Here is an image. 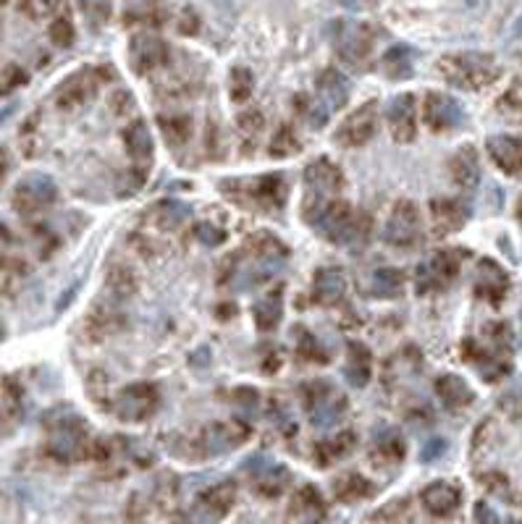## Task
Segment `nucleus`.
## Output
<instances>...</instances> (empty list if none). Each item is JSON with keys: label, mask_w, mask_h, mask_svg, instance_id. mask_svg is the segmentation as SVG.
Instances as JSON below:
<instances>
[{"label": "nucleus", "mask_w": 522, "mask_h": 524, "mask_svg": "<svg viewBox=\"0 0 522 524\" xmlns=\"http://www.w3.org/2000/svg\"><path fill=\"white\" fill-rule=\"evenodd\" d=\"M375 493V485L360 472H344L334 480V496L341 503H357Z\"/></svg>", "instance_id": "nucleus-38"}, {"label": "nucleus", "mask_w": 522, "mask_h": 524, "mask_svg": "<svg viewBox=\"0 0 522 524\" xmlns=\"http://www.w3.org/2000/svg\"><path fill=\"white\" fill-rule=\"evenodd\" d=\"M422 121H425L428 129L441 134V131L462 126L465 110L454 98H449L444 92H428L425 100H422Z\"/></svg>", "instance_id": "nucleus-16"}, {"label": "nucleus", "mask_w": 522, "mask_h": 524, "mask_svg": "<svg viewBox=\"0 0 522 524\" xmlns=\"http://www.w3.org/2000/svg\"><path fill=\"white\" fill-rule=\"evenodd\" d=\"M262 126H265L262 113L261 110H255V108L244 110V113L236 118V131H239V136H242L244 150H247V147H250V150L255 147V142H258V136H261Z\"/></svg>", "instance_id": "nucleus-45"}, {"label": "nucleus", "mask_w": 522, "mask_h": 524, "mask_svg": "<svg viewBox=\"0 0 522 524\" xmlns=\"http://www.w3.org/2000/svg\"><path fill=\"white\" fill-rule=\"evenodd\" d=\"M472 524H498V517L489 503H475V514H472Z\"/></svg>", "instance_id": "nucleus-57"}, {"label": "nucleus", "mask_w": 522, "mask_h": 524, "mask_svg": "<svg viewBox=\"0 0 522 524\" xmlns=\"http://www.w3.org/2000/svg\"><path fill=\"white\" fill-rule=\"evenodd\" d=\"M124 145L129 153L131 163L137 171H150L153 165V155H156V145H153V134L147 129V124L142 118L131 121L124 129Z\"/></svg>", "instance_id": "nucleus-27"}, {"label": "nucleus", "mask_w": 522, "mask_h": 524, "mask_svg": "<svg viewBox=\"0 0 522 524\" xmlns=\"http://www.w3.org/2000/svg\"><path fill=\"white\" fill-rule=\"evenodd\" d=\"M221 192L242 208L276 212L287 202V182L279 173H268L252 182H221Z\"/></svg>", "instance_id": "nucleus-6"}, {"label": "nucleus", "mask_w": 522, "mask_h": 524, "mask_svg": "<svg viewBox=\"0 0 522 524\" xmlns=\"http://www.w3.org/2000/svg\"><path fill=\"white\" fill-rule=\"evenodd\" d=\"M486 150L491 160L497 163V168H501L507 176H517L522 173V139L512 136V134H497L489 136Z\"/></svg>", "instance_id": "nucleus-28"}, {"label": "nucleus", "mask_w": 522, "mask_h": 524, "mask_svg": "<svg viewBox=\"0 0 522 524\" xmlns=\"http://www.w3.org/2000/svg\"><path fill=\"white\" fill-rule=\"evenodd\" d=\"M509 291V276L501 270V265L491 257H483L478 262V281H475V294L478 299H486L489 304L498 307Z\"/></svg>", "instance_id": "nucleus-25"}, {"label": "nucleus", "mask_w": 522, "mask_h": 524, "mask_svg": "<svg viewBox=\"0 0 522 524\" xmlns=\"http://www.w3.org/2000/svg\"><path fill=\"white\" fill-rule=\"evenodd\" d=\"M444 451H446V441L444 438H439V441L425 444V448L420 451V459H422V462H433V459H439Z\"/></svg>", "instance_id": "nucleus-58"}, {"label": "nucleus", "mask_w": 522, "mask_h": 524, "mask_svg": "<svg viewBox=\"0 0 522 524\" xmlns=\"http://www.w3.org/2000/svg\"><path fill=\"white\" fill-rule=\"evenodd\" d=\"M373 375V354L365 343L352 341L346 346V365H344V378L355 386V388H365Z\"/></svg>", "instance_id": "nucleus-34"}, {"label": "nucleus", "mask_w": 522, "mask_h": 524, "mask_svg": "<svg viewBox=\"0 0 522 524\" xmlns=\"http://www.w3.org/2000/svg\"><path fill=\"white\" fill-rule=\"evenodd\" d=\"M318 100L320 105L331 113V110H341L349 103V79L341 74L339 69H323L318 74Z\"/></svg>", "instance_id": "nucleus-29"}, {"label": "nucleus", "mask_w": 522, "mask_h": 524, "mask_svg": "<svg viewBox=\"0 0 522 524\" xmlns=\"http://www.w3.org/2000/svg\"><path fill=\"white\" fill-rule=\"evenodd\" d=\"M157 407H160V393L147 380H137V383L124 386L110 401L113 415L121 422H145L156 415Z\"/></svg>", "instance_id": "nucleus-9"}, {"label": "nucleus", "mask_w": 522, "mask_h": 524, "mask_svg": "<svg viewBox=\"0 0 522 524\" xmlns=\"http://www.w3.org/2000/svg\"><path fill=\"white\" fill-rule=\"evenodd\" d=\"M157 124H160V131H163V136L171 147H179L184 142H189V136H192V121H189L186 113H174V110L160 113Z\"/></svg>", "instance_id": "nucleus-41"}, {"label": "nucleus", "mask_w": 522, "mask_h": 524, "mask_svg": "<svg viewBox=\"0 0 522 524\" xmlns=\"http://www.w3.org/2000/svg\"><path fill=\"white\" fill-rule=\"evenodd\" d=\"M45 425V454L58 464H74L92 454L87 422L69 404H58L43 417Z\"/></svg>", "instance_id": "nucleus-2"}, {"label": "nucleus", "mask_w": 522, "mask_h": 524, "mask_svg": "<svg viewBox=\"0 0 522 524\" xmlns=\"http://www.w3.org/2000/svg\"><path fill=\"white\" fill-rule=\"evenodd\" d=\"M127 325V317L119 313V302L113 296H108L105 302H98V307L87 317L84 333L92 341H103L113 333H119Z\"/></svg>", "instance_id": "nucleus-26"}, {"label": "nucleus", "mask_w": 522, "mask_h": 524, "mask_svg": "<svg viewBox=\"0 0 522 524\" xmlns=\"http://www.w3.org/2000/svg\"><path fill=\"white\" fill-rule=\"evenodd\" d=\"M189 212H192L189 205H184L179 200H163V202H157L156 208L150 210V220L156 223L160 231H176L186 220Z\"/></svg>", "instance_id": "nucleus-40"}, {"label": "nucleus", "mask_w": 522, "mask_h": 524, "mask_svg": "<svg viewBox=\"0 0 522 524\" xmlns=\"http://www.w3.org/2000/svg\"><path fill=\"white\" fill-rule=\"evenodd\" d=\"M460 252L457 249H441L436 255H431L428 262H422L418 267V278H415V286L420 294H428V291H446L457 278H460Z\"/></svg>", "instance_id": "nucleus-13"}, {"label": "nucleus", "mask_w": 522, "mask_h": 524, "mask_svg": "<svg viewBox=\"0 0 522 524\" xmlns=\"http://www.w3.org/2000/svg\"><path fill=\"white\" fill-rule=\"evenodd\" d=\"M331 42L346 66L365 69L373 55V45H375V29L367 22L339 19L331 24Z\"/></svg>", "instance_id": "nucleus-7"}, {"label": "nucleus", "mask_w": 522, "mask_h": 524, "mask_svg": "<svg viewBox=\"0 0 522 524\" xmlns=\"http://www.w3.org/2000/svg\"><path fill=\"white\" fill-rule=\"evenodd\" d=\"M289 260V247L270 231H255L244 239V244L239 247V252L232 255L229 260V281L239 288H252L268 281L276 270H281Z\"/></svg>", "instance_id": "nucleus-1"}, {"label": "nucleus", "mask_w": 522, "mask_h": 524, "mask_svg": "<svg viewBox=\"0 0 522 524\" xmlns=\"http://www.w3.org/2000/svg\"><path fill=\"white\" fill-rule=\"evenodd\" d=\"M478 480H480V482L486 485V491H489V493H494V496H507V493H509V480H507L501 472L480 474Z\"/></svg>", "instance_id": "nucleus-56"}, {"label": "nucleus", "mask_w": 522, "mask_h": 524, "mask_svg": "<svg viewBox=\"0 0 522 524\" xmlns=\"http://www.w3.org/2000/svg\"><path fill=\"white\" fill-rule=\"evenodd\" d=\"M355 445H357V435H355L352 430H341V433H337L334 438L315 444L313 456L320 467H331V464L341 462L344 456H349V454L355 451Z\"/></svg>", "instance_id": "nucleus-36"}, {"label": "nucleus", "mask_w": 522, "mask_h": 524, "mask_svg": "<svg viewBox=\"0 0 522 524\" xmlns=\"http://www.w3.org/2000/svg\"><path fill=\"white\" fill-rule=\"evenodd\" d=\"M258 404H261V396L255 388H236L234 391V409L244 417H258Z\"/></svg>", "instance_id": "nucleus-53"}, {"label": "nucleus", "mask_w": 522, "mask_h": 524, "mask_svg": "<svg viewBox=\"0 0 522 524\" xmlns=\"http://www.w3.org/2000/svg\"><path fill=\"white\" fill-rule=\"evenodd\" d=\"M378 131V103L370 100L363 103L357 110H352L344 121L339 124V129L334 131V139L339 147L355 150L367 145Z\"/></svg>", "instance_id": "nucleus-14"}, {"label": "nucleus", "mask_w": 522, "mask_h": 524, "mask_svg": "<svg viewBox=\"0 0 522 524\" xmlns=\"http://www.w3.org/2000/svg\"><path fill=\"white\" fill-rule=\"evenodd\" d=\"M509 524H522V522H509Z\"/></svg>", "instance_id": "nucleus-62"}, {"label": "nucleus", "mask_w": 522, "mask_h": 524, "mask_svg": "<svg viewBox=\"0 0 522 524\" xmlns=\"http://www.w3.org/2000/svg\"><path fill=\"white\" fill-rule=\"evenodd\" d=\"M339 3L346 8H365L367 3H373V0H339Z\"/></svg>", "instance_id": "nucleus-60"}, {"label": "nucleus", "mask_w": 522, "mask_h": 524, "mask_svg": "<svg viewBox=\"0 0 522 524\" xmlns=\"http://www.w3.org/2000/svg\"><path fill=\"white\" fill-rule=\"evenodd\" d=\"M344 189V176L337 163L328 157H318L305 168V194H302V215L308 223H318L320 215L339 202V194Z\"/></svg>", "instance_id": "nucleus-4"}, {"label": "nucleus", "mask_w": 522, "mask_h": 524, "mask_svg": "<svg viewBox=\"0 0 522 524\" xmlns=\"http://www.w3.org/2000/svg\"><path fill=\"white\" fill-rule=\"evenodd\" d=\"M244 472L250 474L255 493L262 498H279L284 496L291 485V474L284 464L276 462H265L262 456H255L252 462L244 464Z\"/></svg>", "instance_id": "nucleus-17"}, {"label": "nucleus", "mask_w": 522, "mask_h": 524, "mask_svg": "<svg viewBox=\"0 0 522 524\" xmlns=\"http://www.w3.org/2000/svg\"><path fill=\"white\" fill-rule=\"evenodd\" d=\"M236 503V482L232 480H223V482H215L210 485L208 491L200 496V509L208 511L213 519H221L226 517Z\"/></svg>", "instance_id": "nucleus-37"}, {"label": "nucleus", "mask_w": 522, "mask_h": 524, "mask_svg": "<svg viewBox=\"0 0 522 524\" xmlns=\"http://www.w3.org/2000/svg\"><path fill=\"white\" fill-rule=\"evenodd\" d=\"M302 150V145H299V139H297V134L291 126H279L276 134L270 136V145H268V155L270 157H289V155H297Z\"/></svg>", "instance_id": "nucleus-46"}, {"label": "nucleus", "mask_w": 522, "mask_h": 524, "mask_svg": "<svg viewBox=\"0 0 522 524\" xmlns=\"http://www.w3.org/2000/svg\"><path fill=\"white\" fill-rule=\"evenodd\" d=\"M195 236H197V241L205 244V247H218V244L226 241V231L218 229V226H213V223H197V226H195Z\"/></svg>", "instance_id": "nucleus-54"}, {"label": "nucleus", "mask_w": 522, "mask_h": 524, "mask_svg": "<svg viewBox=\"0 0 522 524\" xmlns=\"http://www.w3.org/2000/svg\"><path fill=\"white\" fill-rule=\"evenodd\" d=\"M420 503L431 517L446 519V517L457 514V509L462 506V488L457 482H449V480H436V482L422 488Z\"/></svg>", "instance_id": "nucleus-21"}, {"label": "nucleus", "mask_w": 522, "mask_h": 524, "mask_svg": "<svg viewBox=\"0 0 522 524\" xmlns=\"http://www.w3.org/2000/svg\"><path fill=\"white\" fill-rule=\"evenodd\" d=\"M439 74L446 84L465 89V92H480L501 77V66L489 52H449L439 61Z\"/></svg>", "instance_id": "nucleus-3"}, {"label": "nucleus", "mask_w": 522, "mask_h": 524, "mask_svg": "<svg viewBox=\"0 0 522 524\" xmlns=\"http://www.w3.org/2000/svg\"><path fill=\"white\" fill-rule=\"evenodd\" d=\"M420 367H422V357H420L418 349H415V346H404L399 354L389 357L384 378H386V380H392L394 372H396V380H399L402 375H413V372H418Z\"/></svg>", "instance_id": "nucleus-44"}, {"label": "nucleus", "mask_w": 522, "mask_h": 524, "mask_svg": "<svg viewBox=\"0 0 522 524\" xmlns=\"http://www.w3.org/2000/svg\"><path fill=\"white\" fill-rule=\"evenodd\" d=\"M413 66H415V55L407 45H394L381 58V71L394 81L413 77Z\"/></svg>", "instance_id": "nucleus-39"}, {"label": "nucleus", "mask_w": 522, "mask_h": 524, "mask_svg": "<svg viewBox=\"0 0 522 524\" xmlns=\"http://www.w3.org/2000/svg\"><path fill=\"white\" fill-rule=\"evenodd\" d=\"M153 496H142V493H134L129 498V506H127V519L129 524H150V517H153Z\"/></svg>", "instance_id": "nucleus-50"}, {"label": "nucleus", "mask_w": 522, "mask_h": 524, "mask_svg": "<svg viewBox=\"0 0 522 524\" xmlns=\"http://www.w3.org/2000/svg\"><path fill=\"white\" fill-rule=\"evenodd\" d=\"M108 294L116 302H127L129 296H134L137 294V276H134V270L127 267V265L110 267V273H108Z\"/></svg>", "instance_id": "nucleus-43"}, {"label": "nucleus", "mask_w": 522, "mask_h": 524, "mask_svg": "<svg viewBox=\"0 0 522 524\" xmlns=\"http://www.w3.org/2000/svg\"><path fill=\"white\" fill-rule=\"evenodd\" d=\"M252 435V427L247 422H210L208 427H203L197 435L184 438L176 454L182 459H208V456H218L226 454L236 445H242Z\"/></svg>", "instance_id": "nucleus-5"}, {"label": "nucleus", "mask_w": 522, "mask_h": 524, "mask_svg": "<svg viewBox=\"0 0 522 524\" xmlns=\"http://www.w3.org/2000/svg\"><path fill=\"white\" fill-rule=\"evenodd\" d=\"M420 236H422V226H420L418 205L410 200H399L384 226V241L396 249H413L415 244H420Z\"/></svg>", "instance_id": "nucleus-12"}, {"label": "nucleus", "mask_w": 522, "mask_h": 524, "mask_svg": "<svg viewBox=\"0 0 522 524\" xmlns=\"http://www.w3.org/2000/svg\"><path fill=\"white\" fill-rule=\"evenodd\" d=\"M370 291L378 299H396V296H402V291H404V273L396 270V267H381V270H375L373 273Z\"/></svg>", "instance_id": "nucleus-42"}, {"label": "nucleus", "mask_w": 522, "mask_h": 524, "mask_svg": "<svg viewBox=\"0 0 522 524\" xmlns=\"http://www.w3.org/2000/svg\"><path fill=\"white\" fill-rule=\"evenodd\" d=\"M0 419H3V435H11V430L24 419V391L11 378H5V383H3Z\"/></svg>", "instance_id": "nucleus-35"}, {"label": "nucleus", "mask_w": 522, "mask_h": 524, "mask_svg": "<svg viewBox=\"0 0 522 524\" xmlns=\"http://www.w3.org/2000/svg\"><path fill=\"white\" fill-rule=\"evenodd\" d=\"M386 121H389L394 142H399V145L415 142V136H418V100H415V95H410V92L396 95L389 103Z\"/></svg>", "instance_id": "nucleus-18"}, {"label": "nucleus", "mask_w": 522, "mask_h": 524, "mask_svg": "<svg viewBox=\"0 0 522 524\" xmlns=\"http://www.w3.org/2000/svg\"><path fill=\"white\" fill-rule=\"evenodd\" d=\"M299 396L315 427H334L346 415V396L331 380H308Z\"/></svg>", "instance_id": "nucleus-8"}, {"label": "nucleus", "mask_w": 522, "mask_h": 524, "mask_svg": "<svg viewBox=\"0 0 522 524\" xmlns=\"http://www.w3.org/2000/svg\"><path fill=\"white\" fill-rule=\"evenodd\" d=\"M22 84H26V71L16 63H5L3 69V95H11L14 89H19Z\"/></svg>", "instance_id": "nucleus-55"}, {"label": "nucleus", "mask_w": 522, "mask_h": 524, "mask_svg": "<svg viewBox=\"0 0 522 524\" xmlns=\"http://www.w3.org/2000/svg\"><path fill=\"white\" fill-rule=\"evenodd\" d=\"M110 66H100V69H81L77 74H71V77L66 79L61 87H58V92H55V105H58V110H77L81 105H87L95 95H98V89H100V84H103L105 79L110 77V71H108Z\"/></svg>", "instance_id": "nucleus-10"}, {"label": "nucleus", "mask_w": 522, "mask_h": 524, "mask_svg": "<svg viewBox=\"0 0 522 524\" xmlns=\"http://www.w3.org/2000/svg\"><path fill=\"white\" fill-rule=\"evenodd\" d=\"M504 409L512 415V417H522V388H517V391H512L504 401Z\"/></svg>", "instance_id": "nucleus-59"}, {"label": "nucleus", "mask_w": 522, "mask_h": 524, "mask_svg": "<svg viewBox=\"0 0 522 524\" xmlns=\"http://www.w3.org/2000/svg\"><path fill=\"white\" fill-rule=\"evenodd\" d=\"M357 220H360V212H355L346 202H341L339 200V202H334L331 208L320 215V220L315 223V229L326 236L328 241H337V244L349 247L352 234H355V229H357Z\"/></svg>", "instance_id": "nucleus-20"}, {"label": "nucleus", "mask_w": 522, "mask_h": 524, "mask_svg": "<svg viewBox=\"0 0 522 524\" xmlns=\"http://www.w3.org/2000/svg\"><path fill=\"white\" fill-rule=\"evenodd\" d=\"M407 445L394 427H378L370 441V462L381 470H394L404 462Z\"/></svg>", "instance_id": "nucleus-23"}, {"label": "nucleus", "mask_w": 522, "mask_h": 524, "mask_svg": "<svg viewBox=\"0 0 522 524\" xmlns=\"http://www.w3.org/2000/svg\"><path fill=\"white\" fill-rule=\"evenodd\" d=\"M297 357L302 362H315V365H326L328 354L323 351L320 341L315 339L310 331L305 328H297Z\"/></svg>", "instance_id": "nucleus-47"}, {"label": "nucleus", "mask_w": 522, "mask_h": 524, "mask_svg": "<svg viewBox=\"0 0 522 524\" xmlns=\"http://www.w3.org/2000/svg\"><path fill=\"white\" fill-rule=\"evenodd\" d=\"M462 354H465V360L475 365V370L480 372V378L483 380H489V383H498L501 378H507L509 375V370H512V362H509V354H504V351H497V349H486V346H480L475 339H468L462 343Z\"/></svg>", "instance_id": "nucleus-19"}, {"label": "nucleus", "mask_w": 522, "mask_h": 524, "mask_svg": "<svg viewBox=\"0 0 522 524\" xmlns=\"http://www.w3.org/2000/svg\"><path fill=\"white\" fill-rule=\"evenodd\" d=\"M346 294V278L339 267H320L313 278V302L323 307L339 304Z\"/></svg>", "instance_id": "nucleus-31"}, {"label": "nucleus", "mask_w": 522, "mask_h": 524, "mask_svg": "<svg viewBox=\"0 0 522 524\" xmlns=\"http://www.w3.org/2000/svg\"><path fill=\"white\" fill-rule=\"evenodd\" d=\"M55 197H58V186L48 173H29L14 186L11 205L22 215H37L51 208Z\"/></svg>", "instance_id": "nucleus-11"}, {"label": "nucleus", "mask_w": 522, "mask_h": 524, "mask_svg": "<svg viewBox=\"0 0 522 524\" xmlns=\"http://www.w3.org/2000/svg\"><path fill=\"white\" fill-rule=\"evenodd\" d=\"M517 218H520V223H522V200H520V205H517Z\"/></svg>", "instance_id": "nucleus-61"}, {"label": "nucleus", "mask_w": 522, "mask_h": 524, "mask_svg": "<svg viewBox=\"0 0 522 524\" xmlns=\"http://www.w3.org/2000/svg\"><path fill=\"white\" fill-rule=\"evenodd\" d=\"M470 208L462 200H451V197H439L431 200V229L433 236H449L460 231L468 223Z\"/></svg>", "instance_id": "nucleus-24"}, {"label": "nucleus", "mask_w": 522, "mask_h": 524, "mask_svg": "<svg viewBox=\"0 0 522 524\" xmlns=\"http://www.w3.org/2000/svg\"><path fill=\"white\" fill-rule=\"evenodd\" d=\"M179 501V488H176V477L174 474H163L156 482V491H153V503H156L157 511H174Z\"/></svg>", "instance_id": "nucleus-48"}, {"label": "nucleus", "mask_w": 522, "mask_h": 524, "mask_svg": "<svg viewBox=\"0 0 522 524\" xmlns=\"http://www.w3.org/2000/svg\"><path fill=\"white\" fill-rule=\"evenodd\" d=\"M168 45L166 40H160L157 34L150 32H139L134 34L129 42V63L134 69V74L145 77V74H153L157 69H163L168 63Z\"/></svg>", "instance_id": "nucleus-15"}, {"label": "nucleus", "mask_w": 522, "mask_h": 524, "mask_svg": "<svg viewBox=\"0 0 522 524\" xmlns=\"http://www.w3.org/2000/svg\"><path fill=\"white\" fill-rule=\"evenodd\" d=\"M61 3H63V0H19V11L24 14L26 19L40 22V19L52 16V14L61 8Z\"/></svg>", "instance_id": "nucleus-51"}, {"label": "nucleus", "mask_w": 522, "mask_h": 524, "mask_svg": "<svg viewBox=\"0 0 522 524\" xmlns=\"http://www.w3.org/2000/svg\"><path fill=\"white\" fill-rule=\"evenodd\" d=\"M326 519V501L315 485H302L294 491L289 501L284 524H323Z\"/></svg>", "instance_id": "nucleus-22"}, {"label": "nucleus", "mask_w": 522, "mask_h": 524, "mask_svg": "<svg viewBox=\"0 0 522 524\" xmlns=\"http://www.w3.org/2000/svg\"><path fill=\"white\" fill-rule=\"evenodd\" d=\"M74 37H77V32H74V24H71L69 16H58V19L51 24L52 45H58V48H71V45H74Z\"/></svg>", "instance_id": "nucleus-52"}, {"label": "nucleus", "mask_w": 522, "mask_h": 524, "mask_svg": "<svg viewBox=\"0 0 522 524\" xmlns=\"http://www.w3.org/2000/svg\"><path fill=\"white\" fill-rule=\"evenodd\" d=\"M252 87H255V77H252V71H250V69H244V66H234V69H232V77H229V95H232V100H234V103H244V100H250Z\"/></svg>", "instance_id": "nucleus-49"}, {"label": "nucleus", "mask_w": 522, "mask_h": 524, "mask_svg": "<svg viewBox=\"0 0 522 524\" xmlns=\"http://www.w3.org/2000/svg\"><path fill=\"white\" fill-rule=\"evenodd\" d=\"M449 176L460 189H475L480 183V157L472 145L460 147L454 155L449 157Z\"/></svg>", "instance_id": "nucleus-30"}, {"label": "nucleus", "mask_w": 522, "mask_h": 524, "mask_svg": "<svg viewBox=\"0 0 522 524\" xmlns=\"http://www.w3.org/2000/svg\"><path fill=\"white\" fill-rule=\"evenodd\" d=\"M252 317H255L258 331H262V333L276 331L281 317H284V288L276 286L270 288L268 294H262L261 299L255 302V307H252Z\"/></svg>", "instance_id": "nucleus-33"}, {"label": "nucleus", "mask_w": 522, "mask_h": 524, "mask_svg": "<svg viewBox=\"0 0 522 524\" xmlns=\"http://www.w3.org/2000/svg\"><path fill=\"white\" fill-rule=\"evenodd\" d=\"M436 396L441 398L449 412H460V409H468L475 398V393L468 386L465 378L454 375V372H446L441 378H436Z\"/></svg>", "instance_id": "nucleus-32"}]
</instances>
